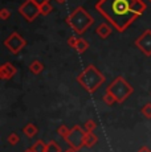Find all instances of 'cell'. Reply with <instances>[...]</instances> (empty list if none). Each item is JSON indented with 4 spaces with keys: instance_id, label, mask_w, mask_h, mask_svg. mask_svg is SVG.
<instances>
[{
    "instance_id": "1",
    "label": "cell",
    "mask_w": 151,
    "mask_h": 152,
    "mask_svg": "<svg viewBox=\"0 0 151 152\" xmlns=\"http://www.w3.org/2000/svg\"><path fill=\"white\" fill-rule=\"evenodd\" d=\"M95 10L118 32H125L146 11L142 0H98Z\"/></svg>"
},
{
    "instance_id": "2",
    "label": "cell",
    "mask_w": 151,
    "mask_h": 152,
    "mask_svg": "<svg viewBox=\"0 0 151 152\" xmlns=\"http://www.w3.org/2000/svg\"><path fill=\"white\" fill-rule=\"evenodd\" d=\"M77 82L81 85V87L86 90L90 94H94L103 83H105V75L100 72L94 65H88L85 70L77 75Z\"/></svg>"
},
{
    "instance_id": "3",
    "label": "cell",
    "mask_w": 151,
    "mask_h": 152,
    "mask_svg": "<svg viewBox=\"0 0 151 152\" xmlns=\"http://www.w3.org/2000/svg\"><path fill=\"white\" fill-rule=\"evenodd\" d=\"M93 17L88 13V11L84 7H76L74 11H72L70 15L66 17V23L77 34L85 33L89 27L93 24Z\"/></svg>"
},
{
    "instance_id": "4",
    "label": "cell",
    "mask_w": 151,
    "mask_h": 152,
    "mask_svg": "<svg viewBox=\"0 0 151 152\" xmlns=\"http://www.w3.org/2000/svg\"><path fill=\"white\" fill-rule=\"evenodd\" d=\"M106 91L111 93L117 99V103H123L130 95L134 93V89L133 86L125 80L123 77H117L111 83L107 86Z\"/></svg>"
},
{
    "instance_id": "5",
    "label": "cell",
    "mask_w": 151,
    "mask_h": 152,
    "mask_svg": "<svg viewBox=\"0 0 151 152\" xmlns=\"http://www.w3.org/2000/svg\"><path fill=\"white\" fill-rule=\"evenodd\" d=\"M85 135L86 130H84L81 126H74L73 128H70V132L65 138V142L70 145V148L80 151L82 147H85Z\"/></svg>"
},
{
    "instance_id": "6",
    "label": "cell",
    "mask_w": 151,
    "mask_h": 152,
    "mask_svg": "<svg viewBox=\"0 0 151 152\" xmlns=\"http://www.w3.org/2000/svg\"><path fill=\"white\" fill-rule=\"evenodd\" d=\"M27 45V41L23 36H20L17 32L11 33L7 39L4 40V46L11 52L12 54H17L24 46Z\"/></svg>"
},
{
    "instance_id": "7",
    "label": "cell",
    "mask_w": 151,
    "mask_h": 152,
    "mask_svg": "<svg viewBox=\"0 0 151 152\" xmlns=\"http://www.w3.org/2000/svg\"><path fill=\"white\" fill-rule=\"evenodd\" d=\"M19 13L29 23L36 20V17L39 16V15H41L40 13V7L34 1H32V0H25V1L20 5Z\"/></svg>"
},
{
    "instance_id": "8",
    "label": "cell",
    "mask_w": 151,
    "mask_h": 152,
    "mask_svg": "<svg viewBox=\"0 0 151 152\" xmlns=\"http://www.w3.org/2000/svg\"><path fill=\"white\" fill-rule=\"evenodd\" d=\"M134 44L144 56L150 57L151 56V29H146V31L135 40Z\"/></svg>"
},
{
    "instance_id": "9",
    "label": "cell",
    "mask_w": 151,
    "mask_h": 152,
    "mask_svg": "<svg viewBox=\"0 0 151 152\" xmlns=\"http://www.w3.org/2000/svg\"><path fill=\"white\" fill-rule=\"evenodd\" d=\"M17 73V69L11 62H5L0 66V78L4 81H8Z\"/></svg>"
},
{
    "instance_id": "10",
    "label": "cell",
    "mask_w": 151,
    "mask_h": 152,
    "mask_svg": "<svg viewBox=\"0 0 151 152\" xmlns=\"http://www.w3.org/2000/svg\"><path fill=\"white\" fill-rule=\"evenodd\" d=\"M111 32H113V29L107 23H101V24L97 27V29H95V33H97L102 40L107 39V37L111 34Z\"/></svg>"
},
{
    "instance_id": "11",
    "label": "cell",
    "mask_w": 151,
    "mask_h": 152,
    "mask_svg": "<svg viewBox=\"0 0 151 152\" xmlns=\"http://www.w3.org/2000/svg\"><path fill=\"white\" fill-rule=\"evenodd\" d=\"M23 132H24L25 135L28 136V138H33V136H36V135H37V132H39V128H37V126H36V124H33V123H28L24 128H23Z\"/></svg>"
},
{
    "instance_id": "12",
    "label": "cell",
    "mask_w": 151,
    "mask_h": 152,
    "mask_svg": "<svg viewBox=\"0 0 151 152\" xmlns=\"http://www.w3.org/2000/svg\"><path fill=\"white\" fill-rule=\"evenodd\" d=\"M88 49H89V42L86 41V40H84V39L77 40V44H76V46H74V50L77 52V53L82 54V53H85Z\"/></svg>"
},
{
    "instance_id": "13",
    "label": "cell",
    "mask_w": 151,
    "mask_h": 152,
    "mask_svg": "<svg viewBox=\"0 0 151 152\" xmlns=\"http://www.w3.org/2000/svg\"><path fill=\"white\" fill-rule=\"evenodd\" d=\"M98 142V138L94 132H88L86 131V135H85V147L92 148L93 145H95V143Z\"/></svg>"
},
{
    "instance_id": "14",
    "label": "cell",
    "mask_w": 151,
    "mask_h": 152,
    "mask_svg": "<svg viewBox=\"0 0 151 152\" xmlns=\"http://www.w3.org/2000/svg\"><path fill=\"white\" fill-rule=\"evenodd\" d=\"M44 70V65H43V62H40L39 60H34L31 62L29 65V72L33 73V74H40V73Z\"/></svg>"
},
{
    "instance_id": "15",
    "label": "cell",
    "mask_w": 151,
    "mask_h": 152,
    "mask_svg": "<svg viewBox=\"0 0 151 152\" xmlns=\"http://www.w3.org/2000/svg\"><path fill=\"white\" fill-rule=\"evenodd\" d=\"M31 150L33 152H46V143H44L43 140H37L31 147Z\"/></svg>"
},
{
    "instance_id": "16",
    "label": "cell",
    "mask_w": 151,
    "mask_h": 152,
    "mask_svg": "<svg viewBox=\"0 0 151 152\" xmlns=\"http://www.w3.org/2000/svg\"><path fill=\"white\" fill-rule=\"evenodd\" d=\"M46 152H61V147L57 142L51 140L46 143Z\"/></svg>"
},
{
    "instance_id": "17",
    "label": "cell",
    "mask_w": 151,
    "mask_h": 152,
    "mask_svg": "<svg viewBox=\"0 0 151 152\" xmlns=\"http://www.w3.org/2000/svg\"><path fill=\"white\" fill-rule=\"evenodd\" d=\"M102 101H103V103L105 104H107V106H111V104H114L115 102H117V99H115V97L111 94V93L106 91L105 95L102 97Z\"/></svg>"
},
{
    "instance_id": "18",
    "label": "cell",
    "mask_w": 151,
    "mask_h": 152,
    "mask_svg": "<svg viewBox=\"0 0 151 152\" xmlns=\"http://www.w3.org/2000/svg\"><path fill=\"white\" fill-rule=\"evenodd\" d=\"M141 114L147 119H151V103L143 104V107L141 109Z\"/></svg>"
},
{
    "instance_id": "19",
    "label": "cell",
    "mask_w": 151,
    "mask_h": 152,
    "mask_svg": "<svg viewBox=\"0 0 151 152\" xmlns=\"http://www.w3.org/2000/svg\"><path fill=\"white\" fill-rule=\"evenodd\" d=\"M52 11H53V7L51 5V3H45V4H43L41 7H40V13H41L43 16L49 15Z\"/></svg>"
},
{
    "instance_id": "20",
    "label": "cell",
    "mask_w": 151,
    "mask_h": 152,
    "mask_svg": "<svg viewBox=\"0 0 151 152\" xmlns=\"http://www.w3.org/2000/svg\"><path fill=\"white\" fill-rule=\"evenodd\" d=\"M69 132H70V130H69V128L66 127L65 124H61L60 127L57 128V134H59V135H60L62 139H65L66 136L69 135Z\"/></svg>"
},
{
    "instance_id": "21",
    "label": "cell",
    "mask_w": 151,
    "mask_h": 152,
    "mask_svg": "<svg viewBox=\"0 0 151 152\" xmlns=\"http://www.w3.org/2000/svg\"><path fill=\"white\" fill-rule=\"evenodd\" d=\"M8 143H10L11 145H16L17 143H19V140H20V136L17 135L16 132H12V134H10V135H8Z\"/></svg>"
},
{
    "instance_id": "22",
    "label": "cell",
    "mask_w": 151,
    "mask_h": 152,
    "mask_svg": "<svg viewBox=\"0 0 151 152\" xmlns=\"http://www.w3.org/2000/svg\"><path fill=\"white\" fill-rule=\"evenodd\" d=\"M95 127H97V124H95V122L93 121V119H89V121H86L85 130L88 131V132H93V131L95 130Z\"/></svg>"
},
{
    "instance_id": "23",
    "label": "cell",
    "mask_w": 151,
    "mask_h": 152,
    "mask_svg": "<svg viewBox=\"0 0 151 152\" xmlns=\"http://www.w3.org/2000/svg\"><path fill=\"white\" fill-rule=\"evenodd\" d=\"M11 17V11L7 10V8H3L0 10V19L1 20H8Z\"/></svg>"
},
{
    "instance_id": "24",
    "label": "cell",
    "mask_w": 151,
    "mask_h": 152,
    "mask_svg": "<svg viewBox=\"0 0 151 152\" xmlns=\"http://www.w3.org/2000/svg\"><path fill=\"white\" fill-rule=\"evenodd\" d=\"M77 37H74V36H72V37H69L68 39V44H69V46L70 48H73L74 49V46H76V44H77Z\"/></svg>"
},
{
    "instance_id": "25",
    "label": "cell",
    "mask_w": 151,
    "mask_h": 152,
    "mask_svg": "<svg viewBox=\"0 0 151 152\" xmlns=\"http://www.w3.org/2000/svg\"><path fill=\"white\" fill-rule=\"evenodd\" d=\"M32 1H34L37 5H39V7H41L43 4H45V3H49L51 0H32Z\"/></svg>"
},
{
    "instance_id": "26",
    "label": "cell",
    "mask_w": 151,
    "mask_h": 152,
    "mask_svg": "<svg viewBox=\"0 0 151 152\" xmlns=\"http://www.w3.org/2000/svg\"><path fill=\"white\" fill-rule=\"evenodd\" d=\"M138 152H151V150H150L149 147H144V145H143V147H141V148H139Z\"/></svg>"
},
{
    "instance_id": "27",
    "label": "cell",
    "mask_w": 151,
    "mask_h": 152,
    "mask_svg": "<svg viewBox=\"0 0 151 152\" xmlns=\"http://www.w3.org/2000/svg\"><path fill=\"white\" fill-rule=\"evenodd\" d=\"M64 152H78V151L73 150V148H69V150H66V151H64Z\"/></svg>"
},
{
    "instance_id": "28",
    "label": "cell",
    "mask_w": 151,
    "mask_h": 152,
    "mask_svg": "<svg viewBox=\"0 0 151 152\" xmlns=\"http://www.w3.org/2000/svg\"><path fill=\"white\" fill-rule=\"evenodd\" d=\"M56 1H57V3H59V4H64V3H65V1H66V0H56Z\"/></svg>"
},
{
    "instance_id": "29",
    "label": "cell",
    "mask_w": 151,
    "mask_h": 152,
    "mask_svg": "<svg viewBox=\"0 0 151 152\" xmlns=\"http://www.w3.org/2000/svg\"><path fill=\"white\" fill-rule=\"evenodd\" d=\"M24 152H33V151H32V150H31V148H29V150H25Z\"/></svg>"
},
{
    "instance_id": "30",
    "label": "cell",
    "mask_w": 151,
    "mask_h": 152,
    "mask_svg": "<svg viewBox=\"0 0 151 152\" xmlns=\"http://www.w3.org/2000/svg\"><path fill=\"white\" fill-rule=\"evenodd\" d=\"M149 1H150V3H151V0H149Z\"/></svg>"
}]
</instances>
